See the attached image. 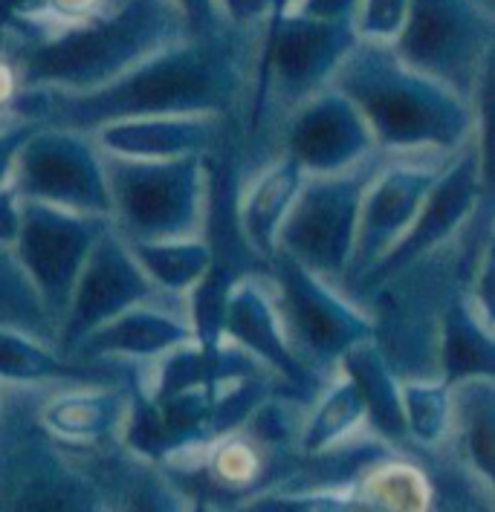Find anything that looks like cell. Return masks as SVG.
<instances>
[{"label":"cell","mask_w":495,"mask_h":512,"mask_svg":"<svg viewBox=\"0 0 495 512\" xmlns=\"http://www.w3.org/2000/svg\"><path fill=\"white\" fill-rule=\"evenodd\" d=\"M342 76L339 93L362 113L374 145L388 157H449L478 136V108L467 96L403 64Z\"/></svg>","instance_id":"obj_1"},{"label":"cell","mask_w":495,"mask_h":512,"mask_svg":"<svg viewBox=\"0 0 495 512\" xmlns=\"http://www.w3.org/2000/svg\"><path fill=\"white\" fill-rule=\"evenodd\" d=\"M110 223L125 241L203 238L209 209L206 157L125 160L102 154Z\"/></svg>","instance_id":"obj_2"},{"label":"cell","mask_w":495,"mask_h":512,"mask_svg":"<svg viewBox=\"0 0 495 512\" xmlns=\"http://www.w3.org/2000/svg\"><path fill=\"white\" fill-rule=\"evenodd\" d=\"M380 157L348 174L307 177L275 235V252L290 255L304 270L339 287L354 255L359 200L380 168Z\"/></svg>","instance_id":"obj_3"},{"label":"cell","mask_w":495,"mask_h":512,"mask_svg":"<svg viewBox=\"0 0 495 512\" xmlns=\"http://www.w3.org/2000/svg\"><path fill=\"white\" fill-rule=\"evenodd\" d=\"M487 191H490V171H487V160L481 154V142L475 136L446 162V168L432 183L426 200L420 203L417 215L409 223V229L400 235V241L394 243L345 296L359 304V298L371 296L380 284L394 278L397 272L412 267L423 255H432L440 246L452 243V238L458 232H464L472 215L484 206L481 194H487ZM484 200H490V194Z\"/></svg>","instance_id":"obj_4"},{"label":"cell","mask_w":495,"mask_h":512,"mask_svg":"<svg viewBox=\"0 0 495 512\" xmlns=\"http://www.w3.org/2000/svg\"><path fill=\"white\" fill-rule=\"evenodd\" d=\"M270 278L284 339L304 368L307 359L313 365H333L354 345L371 339V319L362 316L359 304L290 255L275 252Z\"/></svg>","instance_id":"obj_5"},{"label":"cell","mask_w":495,"mask_h":512,"mask_svg":"<svg viewBox=\"0 0 495 512\" xmlns=\"http://www.w3.org/2000/svg\"><path fill=\"white\" fill-rule=\"evenodd\" d=\"M9 186L24 200L110 220V194L102 151L70 128L41 125L21 145Z\"/></svg>","instance_id":"obj_6"},{"label":"cell","mask_w":495,"mask_h":512,"mask_svg":"<svg viewBox=\"0 0 495 512\" xmlns=\"http://www.w3.org/2000/svg\"><path fill=\"white\" fill-rule=\"evenodd\" d=\"M108 217L67 212L41 200L21 197V220L15 235V258L32 281L44 310L58 324L70 304V293L96 238L108 229ZM58 339V336H55Z\"/></svg>","instance_id":"obj_7"},{"label":"cell","mask_w":495,"mask_h":512,"mask_svg":"<svg viewBox=\"0 0 495 512\" xmlns=\"http://www.w3.org/2000/svg\"><path fill=\"white\" fill-rule=\"evenodd\" d=\"M449 157H391L380 162L374 177L362 191L357 217V238L348 272L339 284L348 293L365 272L371 270L385 252L400 241L417 215L420 203L446 168Z\"/></svg>","instance_id":"obj_8"},{"label":"cell","mask_w":495,"mask_h":512,"mask_svg":"<svg viewBox=\"0 0 495 512\" xmlns=\"http://www.w3.org/2000/svg\"><path fill=\"white\" fill-rule=\"evenodd\" d=\"M154 293L157 287L137 264L128 241L113 229V223H108L76 278L70 304L58 324L55 348L61 353L76 351L87 333L113 322L125 310L151 301Z\"/></svg>","instance_id":"obj_9"},{"label":"cell","mask_w":495,"mask_h":512,"mask_svg":"<svg viewBox=\"0 0 495 512\" xmlns=\"http://www.w3.org/2000/svg\"><path fill=\"white\" fill-rule=\"evenodd\" d=\"M281 151L299 162L307 177L348 174L380 154L357 105L339 90L313 93L296 105Z\"/></svg>","instance_id":"obj_10"},{"label":"cell","mask_w":495,"mask_h":512,"mask_svg":"<svg viewBox=\"0 0 495 512\" xmlns=\"http://www.w3.org/2000/svg\"><path fill=\"white\" fill-rule=\"evenodd\" d=\"M220 116L192 113V116H142L119 119L90 131L93 145L108 157L125 160H183L206 157L223 145Z\"/></svg>","instance_id":"obj_11"},{"label":"cell","mask_w":495,"mask_h":512,"mask_svg":"<svg viewBox=\"0 0 495 512\" xmlns=\"http://www.w3.org/2000/svg\"><path fill=\"white\" fill-rule=\"evenodd\" d=\"M264 278L267 275H247L235 281L226 301L223 339L252 353L261 365H270L302 394H310L316 388V377L290 351L275 310V298L264 287Z\"/></svg>","instance_id":"obj_12"},{"label":"cell","mask_w":495,"mask_h":512,"mask_svg":"<svg viewBox=\"0 0 495 512\" xmlns=\"http://www.w3.org/2000/svg\"><path fill=\"white\" fill-rule=\"evenodd\" d=\"M304 180L307 174L302 171V165L290 154L278 151V157L264 162L255 177H249L247 183L244 180L238 183V200H235L238 229L249 249L264 264H273L275 235Z\"/></svg>","instance_id":"obj_13"},{"label":"cell","mask_w":495,"mask_h":512,"mask_svg":"<svg viewBox=\"0 0 495 512\" xmlns=\"http://www.w3.org/2000/svg\"><path fill=\"white\" fill-rule=\"evenodd\" d=\"M186 342H194L189 319L174 316L154 301L137 304L116 316L113 322L96 327L76 345V353L87 359H102V356H163Z\"/></svg>","instance_id":"obj_14"},{"label":"cell","mask_w":495,"mask_h":512,"mask_svg":"<svg viewBox=\"0 0 495 512\" xmlns=\"http://www.w3.org/2000/svg\"><path fill=\"white\" fill-rule=\"evenodd\" d=\"M438 368L449 388L495 374L493 322L478 313L461 287L452 290L440 313Z\"/></svg>","instance_id":"obj_15"},{"label":"cell","mask_w":495,"mask_h":512,"mask_svg":"<svg viewBox=\"0 0 495 512\" xmlns=\"http://www.w3.org/2000/svg\"><path fill=\"white\" fill-rule=\"evenodd\" d=\"M342 374L357 385L362 405L374 429L388 440H403L406 437V417L400 403V382L385 365L383 353L371 339L354 345L351 351L339 359Z\"/></svg>","instance_id":"obj_16"},{"label":"cell","mask_w":495,"mask_h":512,"mask_svg":"<svg viewBox=\"0 0 495 512\" xmlns=\"http://www.w3.org/2000/svg\"><path fill=\"white\" fill-rule=\"evenodd\" d=\"M128 417V397L119 388H99L58 397L44 408L47 429L67 440H99Z\"/></svg>","instance_id":"obj_17"},{"label":"cell","mask_w":495,"mask_h":512,"mask_svg":"<svg viewBox=\"0 0 495 512\" xmlns=\"http://www.w3.org/2000/svg\"><path fill=\"white\" fill-rule=\"evenodd\" d=\"M128 246L151 284L165 293H189L212 267V249L206 238L128 241Z\"/></svg>","instance_id":"obj_18"},{"label":"cell","mask_w":495,"mask_h":512,"mask_svg":"<svg viewBox=\"0 0 495 512\" xmlns=\"http://www.w3.org/2000/svg\"><path fill=\"white\" fill-rule=\"evenodd\" d=\"M0 379L9 382H47V379H70V382H105V371H87L64 362L50 342L35 339L24 330L0 327Z\"/></svg>","instance_id":"obj_19"},{"label":"cell","mask_w":495,"mask_h":512,"mask_svg":"<svg viewBox=\"0 0 495 512\" xmlns=\"http://www.w3.org/2000/svg\"><path fill=\"white\" fill-rule=\"evenodd\" d=\"M458 388L452 397V417L461 420L464 446L472 466L493 484L495 472V397L493 377L467 379L452 385Z\"/></svg>","instance_id":"obj_20"},{"label":"cell","mask_w":495,"mask_h":512,"mask_svg":"<svg viewBox=\"0 0 495 512\" xmlns=\"http://www.w3.org/2000/svg\"><path fill=\"white\" fill-rule=\"evenodd\" d=\"M0 327L24 330L35 339L55 345V324L44 310L24 267L15 258V249L0 243Z\"/></svg>","instance_id":"obj_21"},{"label":"cell","mask_w":495,"mask_h":512,"mask_svg":"<svg viewBox=\"0 0 495 512\" xmlns=\"http://www.w3.org/2000/svg\"><path fill=\"white\" fill-rule=\"evenodd\" d=\"M354 501L368 512H429L432 486L412 463H380L365 475Z\"/></svg>","instance_id":"obj_22"},{"label":"cell","mask_w":495,"mask_h":512,"mask_svg":"<svg viewBox=\"0 0 495 512\" xmlns=\"http://www.w3.org/2000/svg\"><path fill=\"white\" fill-rule=\"evenodd\" d=\"M362 417H365V405H362L357 385L342 374V379L322 397L319 408L313 411V417L304 426V455H322V452H328L330 446L351 432Z\"/></svg>","instance_id":"obj_23"},{"label":"cell","mask_w":495,"mask_h":512,"mask_svg":"<svg viewBox=\"0 0 495 512\" xmlns=\"http://www.w3.org/2000/svg\"><path fill=\"white\" fill-rule=\"evenodd\" d=\"M400 403L406 417V432L420 443H438L452 423V394L440 379H409L400 385Z\"/></svg>","instance_id":"obj_24"},{"label":"cell","mask_w":495,"mask_h":512,"mask_svg":"<svg viewBox=\"0 0 495 512\" xmlns=\"http://www.w3.org/2000/svg\"><path fill=\"white\" fill-rule=\"evenodd\" d=\"M12 512H102V507L87 484L70 478H44L21 492Z\"/></svg>","instance_id":"obj_25"},{"label":"cell","mask_w":495,"mask_h":512,"mask_svg":"<svg viewBox=\"0 0 495 512\" xmlns=\"http://www.w3.org/2000/svg\"><path fill=\"white\" fill-rule=\"evenodd\" d=\"M261 469L258 452L249 446L247 440H223L215 455H212V472L220 484L226 486H244L249 484Z\"/></svg>","instance_id":"obj_26"},{"label":"cell","mask_w":495,"mask_h":512,"mask_svg":"<svg viewBox=\"0 0 495 512\" xmlns=\"http://www.w3.org/2000/svg\"><path fill=\"white\" fill-rule=\"evenodd\" d=\"M351 498L336 492H296V495H264L247 504L244 512H348Z\"/></svg>","instance_id":"obj_27"},{"label":"cell","mask_w":495,"mask_h":512,"mask_svg":"<svg viewBox=\"0 0 495 512\" xmlns=\"http://www.w3.org/2000/svg\"><path fill=\"white\" fill-rule=\"evenodd\" d=\"M41 125H44L41 119H27V116H21V122L0 128V189L9 186L12 165H15V157H18L21 145H24L29 136L35 134Z\"/></svg>","instance_id":"obj_28"},{"label":"cell","mask_w":495,"mask_h":512,"mask_svg":"<svg viewBox=\"0 0 495 512\" xmlns=\"http://www.w3.org/2000/svg\"><path fill=\"white\" fill-rule=\"evenodd\" d=\"M128 512H183L177 495L157 478H145L128 498Z\"/></svg>","instance_id":"obj_29"},{"label":"cell","mask_w":495,"mask_h":512,"mask_svg":"<svg viewBox=\"0 0 495 512\" xmlns=\"http://www.w3.org/2000/svg\"><path fill=\"white\" fill-rule=\"evenodd\" d=\"M50 9L58 15V21L76 27L84 21H93V15L102 9V0H47Z\"/></svg>","instance_id":"obj_30"},{"label":"cell","mask_w":495,"mask_h":512,"mask_svg":"<svg viewBox=\"0 0 495 512\" xmlns=\"http://www.w3.org/2000/svg\"><path fill=\"white\" fill-rule=\"evenodd\" d=\"M18 90H21L18 70L9 61H0V108L3 105H12L18 99Z\"/></svg>","instance_id":"obj_31"}]
</instances>
